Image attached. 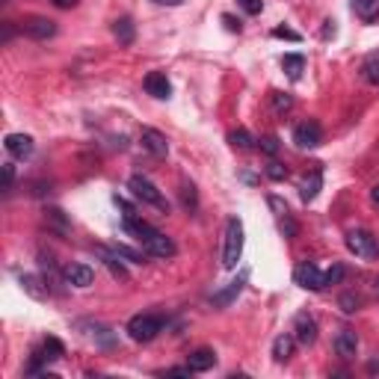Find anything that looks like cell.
I'll return each mask as SVG.
<instances>
[{
    "instance_id": "obj_46",
    "label": "cell",
    "mask_w": 379,
    "mask_h": 379,
    "mask_svg": "<svg viewBox=\"0 0 379 379\" xmlns=\"http://www.w3.org/2000/svg\"><path fill=\"white\" fill-rule=\"evenodd\" d=\"M373 293H376V296H379V279H376V284H373Z\"/></svg>"
},
{
    "instance_id": "obj_30",
    "label": "cell",
    "mask_w": 379,
    "mask_h": 379,
    "mask_svg": "<svg viewBox=\"0 0 379 379\" xmlns=\"http://www.w3.org/2000/svg\"><path fill=\"white\" fill-rule=\"evenodd\" d=\"M291 107H293V98L288 92H273V110L276 113H288Z\"/></svg>"
},
{
    "instance_id": "obj_12",
    "label": "cell",
    "mask_w": 379,
    "mask_h": 379,
    "mask_svg": "<svg viewBox=\"0 0 379 379\" xmlns=\"http://www.w3.org/2000/svg\"><path fill=\"white\" fill-rule=\"evenodd\" d=\"M4 145H6V152L12 154V157H18V160H27L33 154V137H27V133H9V137L4 140Z\"/></svg>"
},
{
    "instance_id": "obj_6",
    "label": "cell",
    "mask_w": 379,
    "mask_h": 379,
    "mask_svg": "<svg viewBox=\"0 0 379 379\" xmlns=\"http://www.w3.org/2000/svg\"><path fill=\"white\" fill-rule=\"evenodd\" d=\"M293 281L300 284V288H305V291H323V288H326V276H323L317 270V264H311V261L296 264Z\"/></svg>"
},
{
    "instance_id": "obj_20",
    "label": "cell",
    "mask_w": 379,
    "mask_h": 379,
    "mask_svg": "<svg viewBox=\"0 0 379 379\" xmlns=\"http://www.w3.org/2000/svg\"><path fill=\"white\" fill-rule=\"evenodd\" d=\"M353 12L364 24H371L379 18V0H353Z\"/></svg>"
},
{
    "instance_id": "obj_29",
    "label": "cell",
    "mask_w": 379,
    "mask_h": 379,
    "mask_svg": "<svg viewBox=\"0 0 379 379\" xmlns=\"http://www.w3.org/2000/svg\"><path fill=\"white\" fill-rule=\"evenodd\" d=\"M116 255L119 258H125V261H131V264H145V255L142 252H133V249H128V246H121V243H116Z\"/></svg>"
},
{
    "instance_id": "obj_38",
    "label": "cell",
    "mask_w": 379,
    "mask_h": 379,
    "mask_svg": "<svg viewBox=\"0 0 379 379\" xmlns=\"http://www.w3.org/2000/svg\"><path fill=\"white\" fill-rule=\"evenodd\" d=\"M273 36H276V39H291V42H300V33H293L291 27H276Z\"/></svg>"
},
{
    "instance_id": "obj_21",
    "label": "cell",
    "mask_w": 379,
    "mask_h": 379,
    "mask_svg": "<svg viewBox=\"0 0 379 379\" xmlns=\"http://www.w3.org/2000/svg\"><path fill=\"white\" fill-rule=\"evenodd\" d=\"M293 344H296L293 335H279L273 341V359L276 361H288L293 356Z\"/></svg>"
},
{
    "instance_id": "obj_5",
    "label": "cell",
    "mask_w": 379,
    "mask_h": 379,
    "mask_svg": "<svg viewBox=\"0 0 379 379\" xmlns=\"http://www.w3.org/2000/svg\"><path fill=\"white\" fill-rule=\"evenodd\" d=\"M347 249L359 255V258H376L379 255V243L371 232H364V228H359V232H350L347 234Z\"/></svg>"
},
{
    "instance_id": "obj_2",
    "label": "cell",
    "mask_w": 379,
    "mask_h": 379,
    "mask_svg": "<svg viewBox=\"0 0 379 379\" xmlns=\"http://www.w3.org/2000/svg\"><path fill=\"white\" fill-rule=\"evenodd\" d=\"M240 255H243V222H240V216H228L225 240H222V267L234 270Z\"/></svg>"
},
{
    "instance_id": "obj_4",
    "label": "cell",
    "mask_w": 379,
    "mask_h": 379,
    "mask_svg": "<svg viewBox=\"0 0 379 379\" xmlns=\"http://www.w3.org/2000/svg\"><path fill=\"white\" fill-rule=\"evenodd\" d=\"M128 187H131V193L137 196L140 201H145V205H152V208H157V211H164V213H169V201L164 199V193L148 181V178H142V175H131V181H128Z\"/></svg>"
},
{
    "instance_id": "obj_39",
    "label": "cell",
    "mask_w": 379,
    "mask_h": 379,
    "mask_svg": "<svg viewBox=\"0 0 379 379\" xmlns=\"http://www.w3.org/2000/svg\"><path fill=\"white\" fill-rule=\"evenodd\" d=\"M12 181H15V166H12V164H4V190H6V193L12 190Z\"/></svg>"
},
{
    "instance_id": "obj_28",
    "label": "cell",
    "mask_w": 379,
    "mask_h": 379,
    "mask_svg": "<svg viewBox=\"0 0 379 379\" xmlns=\"http://www.w3.org/2000/svg\"><path fill=\"white\" fill-rule=\"evenodd\" d=\"M92 338H95V341H98L101 347H113V344H116V335L107 329V326H98V323L92 326Z\"/></svg>"
},
{
    "instance_id": "obj_7",
    "label": "cell",
    "mask_w": 379,
    "mask_h": 379,
    "mask_svg": "<svg viewBox=\"0 0 379 379\" xmlns=\"http://www.w3.org/2000/svg\"><path fill=\"white\" fill-rule=\"evenodd\" d=\"M293 142L300 148H317L323 142V128L314 119H308V121H302V125L293 128Z\"/></svg>"
},
{
    "instance_id": "obj_17",
    "label": "cell",
    "mask_w": 379,
    "mask_h": 379,
    "mask_svg": "<svg viewBox=\"0 0 379 379\" xmlns=\"http://www.w3.org/2000/svg\"><path fill=\"white\" fill-rule=\"evenodd\" d=\"M246 279H249V273H240V279L237 281H232V284H228V288L225 291H220V293H213V305H220V308H225L228 302H232L234 300V296L243 291V284H246Z\"/></svg>"
},
{
    "instance_id": "obj_44",
    "label": "cell",
    "mask_w": 379,
    "mask_h": 379,
    "mask_svg": "<svg viewBox=\"0 0 379 379\" xmlns=\"http://www.w3.org/2000/svg\"><path fill=\"white\" fill-rule=\"evenodd\" d=\"M154 4H160V6H181L184 0H154Z\"/></svg>"
},
{
    "instance_id": "obj_10",
    "label": "cell",
    "mask_w": 379,
    "mask_h": 379,
    "mask_svg": "<svg viewBox=\"0 0 379 379\" xmlns=\"http://www.w3.org/2000/svg\"><path fill=\"white\" fill-rule=\"evenodd\" d=\"M21 30H24V36L45 42V39H51L53 33H57V21H51V18H27L21 24Z\"/></svg>"
},
{
    "instance_id": "obj_23",
    "label": "cell",
    "mask_w": 379,
    "mask_h": 379,
    "mask_svg": "<svg viewBox=\"0 0 379 379\" xmlns=\"http://www.w3.org/2000/svg\"><path fill=\"white\" fill-rule=\"evenodd\" d=\"M361 77L368 80L371 86H379V53H368L361 62Z\"/></svg>"
},
{
    "instance_id": "obj_22",
    "label": "cell",
    "mask_w": 379,
    "mask_h": 379,
    "mask_svg": "<svg viewBox=\"0 0 379 379\" xmlns=\"http://www.w3.org/2000/svg\"><path fill=\"white\" fill-rule=\"evenodd\" d=\"M21 288L33 296V300H48V284L39 276H21Z\"/></svg>"
},
{
    "instance_id": "obj_37",
    "label": "cell",
    "mask_w": 379,
    "mask_h": 379,
    "mask_svg": "<svg viewBox=\"0 0 379 379\" xmlns=\"http://www.w3.org/2000/svg\"><path fill=\"white\" fill-rule=\"evenodd\" d=\"M261 152L270 154V157H276V154H279V140H276V137H264V140H261Z\"/></svg>"
},
{
    "instance_id": "obj_25",
    "label": "cell",
    "mask_w": 379,
    "mask_h": 379,
    "mask_svg": "<svg viewBox=\"0 0 379 379\" xmlns=\"http://www.w3.org/2000/svg\"><path fill=\"white\" fill-rule=\"evenodd\" d=\"M302 65H305V60L300 57V53H288V57H284V60H281V69H284V72H288V74H291L293 80H296V77H300V74H302Z\"/></svg>"
},
{
    "instance_id": "obj_45",
    "label": "cell",
    "mask_w": 379,
    "mask_h": 379,
    "mask_svg": "<svg viewBox=\"0 0 379 379\" xmlns=\"http://www.w3.org/2000/svg\"><path fill=\"white\" fill-rule=\"evenodd\" d=\"M371 201H373V205H379V184L371 190Z\"/></svg>"
},
{
    "instance_id": "obj_34",
    "label": "cell",
    "mask_w": 379,
    "mask_h": 379,
    "mask_svg": "<svg viewBox=\"0 0 379 379\" xmlns=\"http://www.w3.org/2000/svg\"><path fill=\"white\" fill-rule=\"evenodd\" d=\"M323 276H326V288H329V284H338V281H341V279L347 276V270H344L341 264H335V267H332V270H326Z\"/></svg>"
},
{
    "instance_id": "obj_26",
    "label": "cell",
    "mask_w": 379,
    "mask_h": 379,
    "mask_svg": "<svg viewBox=\"0 0 379 379\" xmlns=\"http://www.w3.org/2000/svg\"><path fill=\"white\" fill-rule=\"evenodd\" d=\"M45 220H48V225H51V228H53V232H57V234H69V222H65L62 211L51 208V211L45 213Z\"/></svg>"
},
{
    "instance_id": "obj_40",
    "label": "cell",
    "mask_w": 379,
    "mask_h": 379,
    "mask_svg": "<svg viewBox=\"0 0 379 379\" xmlns=\"http://www.w3.org/2000/svg\"><path fill=\"white\" fill-rule=\"evenodd\" d=\"M240 6L246 9L249 15H258V12L264 9V4H261V0H240Z\"/></svg>"
},
{
    "instance_id": "obj_31",
    "label": "cell",
    "mask_w": 379,
    "mask_h": 379,
    "mask_svg": "<svg viewBox=\"0 0 379 379\" xmlns=\"http://www.w3.org/2000/svg\"><path fill=\"white\" fill-rule=\"evenodd\" d=\"M181 201H184L187 211L196 208V187H193V184H187V181L181 184Z\"/></svg>"
},
{
    "instance_id": "obj_35",
    "label": "cell",
    "mask_w": 379,
    "mask_h": 379,
    "mask_svg": "<svg viewBox=\"0 0 379 379\" xmlns=\"http://www.w3.org/2000/svg\"><path fill=\"white\" fill-rule=\"evenodd\" d=\"M267 205L276 211V216H279V220H281V216H288V213H291V211H288V201H281L279 196H270V199H267Z\"/></svg>"
},
{
    "instance_id": "obj_1",
    "label": "cell",
    "mask_w": 379,
    "mask_h": 379,
    "mask_svg": "<svg viewBox=\"0 0 379 379\" xmlns=\"http://www.w3.org/2000/svg\"><path fill=\"white\" fill-rule=\"evenodd\" d=\"M121 225H125V232L137 237L142 243V249L148 255H154V258H175V252H178V246L172 243V237H166L164 232H157L154 225H148L145 220H140L137 211H128L125 220H121Z\"/></svg>"
},
{
    "instance_id": "obj_3",
    "label": "cell",
    "mask_w": 379,
    "mask_h": 379,
    "mask_svg": "<svg viewBox=\"0 0 379 379\" xmlns=\"http://www.w3.org/2000/svg\"><path fill=\"white\" fill-rule=\"evenodd\" d=\"M164 326H166V320L160 314H137V317H131V323H128V335L137 344H148V341H154V338L164 332Z\"/></svg>"
},
{
    "instance_id": "obj_16",
    "label": "cell",
    "mask_w": 379,
    "mask_h": 379,
    "mask_svg": "<svg viewBox=\"0 0 379 379\" xmlns=\"http://www.w3.org/2000/svg\"><path fill=\"white\" fill-rule=\"evenodd\" d=\"M95 255H98V258L110 267V273L116 276V279H121L125 281L128 279V270H125V264H121V258L116 255V249H104V246H95Z\"/></svg>"
},
{
    "instance_id": "obj_8",
    "label": "cell",
    "mask_w": 379,
    "mask_h": 379,
    "mask_svg": "<svg viewBox=\"0 0 379 379\" xmlns=\"http://www.w3.org/2000/svg\"><path fill=\"white\" fill-rule=\"evenodd\" d=\"M293 338L300 341L302 347H311L317 341V323H314V317L308 314V311H302V314H296V320H293Z\"/></svg>"
},
{
    "instance_id": "obj_24",
    "label": "cell",
    "mask_w": 379,
    "mask_h": 379,
    "mask_svg": "<svg viewBox=\"0 0 379 379\" xmlns=\"http://www.w3.org/2000/svg\"><path fill=\"white\" fill-rule=\"evenodd\" d=\"M320 184H323V175H320V172L311 175V181H302V187H300L302 201H311V199H314V196L320 193Z\"/></svg>"
},
{
    "instance_id": "obj_32",
    "label": "cell",
    "mask_w": 379,
    "mask_h": 379,
    "mask_svg": "<svg viewBox=\"0 0 379 379\" xmlns=\"http://www.w3.org/2000/svg\"><path fill=\"white\" fill-rule=\"evenodd\" d=\"M228 140H232V145H234V148H252V137H249V131H243V128H240V131H234Z\"/></svg>"
},
{
    "instance_id": "obj_11",
    "label": "cell",
    "mask_w": 379,
    "mask_h": 379,
    "mask_svg": "<svg viewBox=\"0 0 379 379\" xmlns=\"http://www.w3.org/2000/svg\"><path fill=\"white\" fill-rule=\"evenodd\" d=\"M142 148L148 154H154V157H166L169 154V140L164 137L160 131H154V128H142Z\"/></svg>"
},
{
    "instance_id": "obj_15",
    "label": "cell",
    "mask_w": 379,
    "mask_h": 379,
    "mask_svg": "<svg viewBox=\"0 0 379 379\" xmlns=\"http://www.w3.org/2000/svg\"><path fill=\"white\" fill-rule=\"evenodd\" d=\"M213 361H216V353H213V350L201 347V350H196V353L187 359V368L193 371V373H205V371L213 368Z\"/></svg>"
},
{
    "instance_id": "obj_14",
    "label": "cell",
    "mask_w": 379,
    "mask_h": 379,
    "mask_svg": "<svg viewBox=\"0 0 379 379\" xmlns=\"http://www.w3.org/2000/svg\"><path fill=\"white\" fill-rule=\"evenodd\" d=\"M62 276H65V281H69V284H74V288H89L92 279H95L92 267H86V264H69L62 270Z\"/></svg>"
},
{
    "instance_id": "obj_18",
    "label": "cell",
    "mask_w": 379,
    "mask_h": 379,
    "mask_svg": "<svg viewBox=\"0 0 379 379\" xmlns=\"http://www.w3.org/2000/svg\"><path fill=\"white\" fill-rule=\"evenodd\" d=\"M113 36L119 39V45H133V36H137V27L128 15H121L116 24H113Z\"/></svg>"
},
{
    "instance_id": "obj_36",
    "label": "cell",
    "mask_w": 379,
    "mask_h": 379,
    "mask_svg": "<svg viewBox=\"0 0 379 379\" xmlns=\"http://www.w3.org/2000/svg\"><path fill=\"white\" fill-rule=\"evenodd\" d=\"M267 175H270L273 181H284V178H288V169H284L281 164H276V160H273V164L267 166Z\"/></svg>"
},
{
    "instance_id": "obj_9",
    "label": "cell",
    "mask_w": 379,
    "mask_h": 379,
    "mask_svg": "<svg viewBox=\"0 0 379 379\" xmlns=\"http://www.w3.org/2000/svg\"><path fill=\"white\" fill-rule=\"evenodd\" d=\"M142 86H145V92L152 95V98H160V101H166L172 95V84H169V77L164 72H148L145 80H142Z\"/></svg>"
},
{
    "instance_id": "obj_41",
    "label": "cell",
    "mask_w": 379,
    "mask_h": 379,
    "mask_svg": "<svg viewBox=\"0 0 379 379\" xmlns=\"http://www.w3.org/2000/svg\"><path fill=\"white\" fill-rule=\"evenodd\" d=\"M222 21H225V27H228L232 33H240V21H234L232 15H222Z\"/></svg>"
},
{
    "instance_id": "obj_13",
    "label": "cell",
    "mask_w": 379,
    "mask_h": 379,
    "mask_svg": "<svg viewBox=\"0 0 379 379\" xmlns=\"http://www.w3.org/2000/svg\"><path fill=\"white\" fill-rule=\"evenodd\" d=\"M335 353L341 359H353L359 353V338L353 329H341L335 335Z\"/></svg>"
},
{
    "instance_id": "obj_43",
    "label": "cell",
    "mask_w": 379,
    "mask_h": 379,
    "mask_svg": "<svg viewBox=\"0 0 379 379\" xmlns=\"http://www.w3.org/2000/svg\"><path fill=\"white\" fill-rule=\"evenodd\" d=\"M57 6H62V9H72V6H77V0H53Z\"/></svg>"
},
{
    "instance_id": "obj_33",
    "label": "cell",
    "mask_w": 379,
    "mask_h": 379,
    "mask_svg": "<svg viewBox=\"0 0 379 379\" xmlns=\"http://www.w3.org/2000/svg\"><path fill=\"white\" fill-rule=\"evenodd\" d=\"M279 228H281V234L284 237H296V232H300V228H296V222H293V216L288 213V216H281V220H279Z\"/></svg>"
},
{
    "instance_id": "obj_42",
    "label": "cell",
    "mask_w": 379,
    "mask_h": 379,
    "mask_svg": "<svg viewBox=\"0 0 379 379\" xmlns=\"http://www.w3.org/2000/svg\"><path fill=\"white\" fill-rule=\"evenodd\" d=\"M166 373H169V376H190L193 371H190V368H169Z\"/></svg>"
},
{
    "instance_id": "obj_27",
    "label": "cell",
    "mask_w": 379,
    "mask_h": 379,
    "mask_svg": "<svg viewBox=\"0 0 379 379\" xmlns=\"http://www.w3.org/2000/svg\"><path fill=\"white\" fill-rule=\"evenodd\" d=\"M338 305L344 308V314H356V311L361 308V296H359V293H353V291H347V293L338 296Z\"/></svg>"
},
{
    "instance_id": "obj_19",
    "label": "cell",
    "mask_w": 379,
    "mask_h": 379,
    "mask_svg": "<svg viewBox=\"0 0 379 379\" xmlns=\"http://www.w3.org/2000/svg\"><path fill=\"white\" fill-rule=\"evenodd\" d=\"M65 353V350H62V344L57 341V338H45V344H42V350H36V359L33 361H57L60 356Z\"/></svg>"
}]
</instances>
